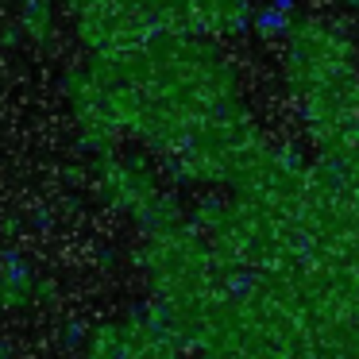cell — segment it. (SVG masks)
<instances>
[{"label":"cell","instance_id":"cell-1","mask_svg":"<svg viewBox=\"0 0 359 359\" xmlns=\"http://www.w3.org/2000/svg\"><path fill=\"white\" fill-rule=\"evenodd\" d=\"M290 24H294V12L278 8V4H263V8H255V16H251L255 35H259V39H266V43L282 39V35L290 32Z\"/></svg>","mask_w":359,"mask_h":359}]
</instances>
